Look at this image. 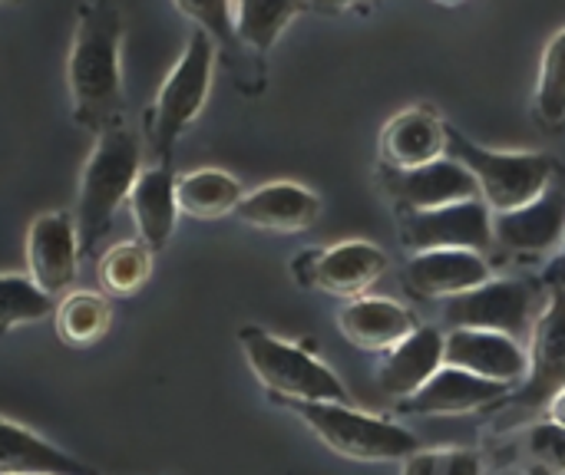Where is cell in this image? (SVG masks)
Here are the masks:
<instances>
[{"label":"cell","mask_w":565,"mask_h":475,"mask_svg":"<svg viewBox=\"0 0 565 475\" xmlns=\"http://www.w3.org/2000/svg\"><path fill=\"white\" fill-rule=\"evenodd\" d=\"M122 10L116 0H86L76 10V26L66 56V89L73 122L83 132H106L122 122Z\"/></svg>","instance_id":"6da1fadb"},{"label":"cell","mask_w":565,"mask_h":475,"mask_svg":"<svg viewBox=\"0 0 565 475\" xmlns=\"http://www.w3.org/2000/svg\"><path fill=\"white\" fill-rule=\"evenodd\" d=\"M142 175V136L116 122L96 136L76 192V228L79 248L89 255L113 228L116 212L129 205V195Z\"/></svg>","instance_id":"7a4b0ae2"},{"label":"cell","mask_w":565,"mask_h":475,"mask_svg":"<svg viewBox=\"0 0 565 475\" xmlns=\"http://www.w3.org/2000/svg\"><path fill=\"white\" fill-rule=\"evenodd\" d=\"M218 43L195 26L182 56L162 79L159 93L152 96L146 116H142V139L146 149L156 155V162H172L175 142L182 132L199 119V112L209 102L212 93V73H215Z\"/></svg>","instance_id":"3957f363"},{"label":"cell","mask_w":565,"mask_h":475,"mask_svg":"<svg viewBox=\"0 0 565 475\" xmlns=\"http://www.w3.org/2000/svg\"><path fill=\"white\" fill-rule=\"evenodd\" d=\"M238 344L255 380L271 393L275 403H351L344 380L311 350L262 327H242Z\"/></svg>","instance_id":"277c9868"},{"label":"cell","mask_w":565,"mask_h":475,"mask_svg":"<svg viewBox=\"0 0 565 475\" xmlns=\"http://www.w3.org/2000/svg\"><path fill=\"white\" fill-rule=\"evenodd\" d=\"M288 407L295 417H301V423L338 456L354 460V463H397L414 456L420 446L417 433H411L407 427L384 420V417H371L364 410H354L351 403H281Z\"/></svg>","instance_id":"5b68a950"},{"label":"cell","mask_w":565,"mask_h":475,"mask_svg":"<svg viewBox=\"0 0 565 475\" xmlns=\"http://www.w3.org/2000/svg\"><path fill=\"white\" fill-rule=\"evenodd\" d=\"M450 132V155L460 159L480 182V198L500 215L530 205L550 185H556L559 162L546 152H500L473 142L457 126Z\"/></svg>","instance_id":"8992f818"},{"label":"cell","mask_w":565,"mask_h":475,"mask_svg":"<svg viewBox=\"0 0 565 475\" xmlns=\"http://www.w3.org/2000/svg\"><path fill=\"white\" fill-rule=\"evenodd\" d=\"M536 317H540L536 288L520 278H490L480 288L444 301L447 327L500 331L516 341L533 337Z\"/></svg>","instance_id":"52a82bcc"},{"label":"cell","mask_w":565,"mask_h":475,"mask_svg":"<svg viewBox=\"0 0 565 475\" xmlns=\"http://www.w3.org/2000/svg\"><path fill=\"white\" fill-rule=\"evenodd\" d=\"M387 271V255L371 241H341L308 248L291 261V278L305 291H321L341 301L364 298Z\"/></svg>","instance_id":"ba28073f"},{"label":"cell","mask_w":565,"mask_h":475,"mask_svg":"<svg viewBox=\"0 0 565 475\" xmlns=\"http://www.w3.org/2000/svg\"><path fill=\"white\" fill-rule=\"evenodd\" d=\"M493 208L483 198L454 202L430 212H404L397 215L401 245L411 251H437V248H463V251H490L497 245Z\"/></svg>","instance_id":"9c48e42d"},{"label":"cell","mask_w":565,"mask_h":475,"mask_svg":"<svg viewBox=\"0 0 565 475\" xmlns=\"http://www.w3.org/2000/svg\"><path fill=\"white\" fill-rule=\"evenodd\" d=\"M381 185L387 198L394 202L397 215L404 212H430L454 202L480 198L477 175L454 155H444L437 162L417 165V169H387L381 165Z\"/></svg>","instance_id":"30bf717a"},{"label":"cell","mask_w":565,"mask_h":475,"mask_svg":"<svg viewBox=\"0 0 565 475\" xmlns=\"http://www.w3.org/2000/svg\"><path fill=\"white\" fill-rule=\"evenodd\" d=\"M79 228H76V215L70 212H43L33 218L30 231H26V265H30V278L50 291H70L79 271Z\"/></svg>","instance_id":"8fae6325"},{"label":"cell","mask_w":565,"mask_h":475,"mask_svg":"<svg viewBox=\"0 0 565 475\" xmlns=\"http://www.w3.org/2000/svg\"><path fill=\"white\" fill-rule=\"evenodd\" d=\"M513 390H516L513 384L487 380L463 367L444 364L414 397L397 403V410L411 417H463L507 400Z\"/></svg>","instance_id":"7c38bea8"},{"label":"cell","mask_w":565,"mask_h":475,"mask_svg":"<svg viewBox=\"0 0 565 475\" xmlns=\"http://www.w3.org/2000/svg\"><path fill=\"white\" fill-rule=\"evenodd\" d=\"M565 387V288H550L530 337V374L520 387L523 407H543Z\"/></svg>","instance_id":"4fadbf2b"},{"label":"cell","mask_w":565,"mask_h":475,"mask_svg":"<svg viewBox=\"0 0 565 475\" xmlns=\"http://www.w3.org/2000/svg\"><path fill=\"white\" fill-rule=\"evenodd\" d=\"M490 278V261L480 251L463 248L414 251V258L404 268V288L420 301H450L463 291L487 284Z\"/></svg>","instance_id":"5bb4252c"},{"label":"cell","mask_w":565,"mask_h":475,"mask_svg":"<svg viewBox=\"0 0 565 475\" xmlns=\"http://www.w3.org/2000/svg\"><path fill=\"white\" fill-rule=\"evenodd\" d=\"M182 17H189L195 26H202L215 43L218 56L235 76V89L245 96H258L268 86V66L255 53L245 50L235 23V0H172Z\"/></svg>","instance_id":"9a60e30c"},{"label":"cell","mask_w":565,"mask_h":475,"mask_svg":"<svg viewBox=\"0 0 565 475\" xmlns=\"http://www.w3.org/2000/svg\"><path fill=\"white\" fill-rule=\"evenodd\" d=\"M447 364L480 374L500 384H523L530 374V350L523 341L500 331L450 327L447 331Z\"/></svg>","instance_id":"2e32d148"},{"label":"cell","mask_w":565,"mask_h":475,"mask_svg":"<svg viewBox=\"0 0 565 475\" xmlns=\"http://www.w3.org/2000/svg\"><path fill=\"white\" fill-rule=\"evenodd\" d=\"M497 245L510 255H543L559 248L565 238V192L550 185L523 208L493 215Z\"/></svg>","instance_id":"e0dca14e"},{"label":"cell","mask_w":565,"mask_h":475,"mask_svg":"<svg viewBox=\"0 0 565 475\" xmlns=\"http://www.w3.org/2000/svg\"><path fill=\"white\" fill-rule=\"evenodd\" d=\"M450 126L430 106H411L397 112L381 132V165L417 169L450 155Z\"/></svg>","instance_id":"ac0fdd59"},{"label":"cell","mask_w":565,"mask_h":475,"mask_svg":"<svg viewBox=\"0 0 565 475\" xmlns=\"http://www.w3.org/2000/svg\"><path fill=\"white\" fill-rule=\"evenodd\" d=\"M444 364H447V334L437 327H417L407 341H401L394 350L384 354V364L377 370V390L381 397L404 403Z\"/></svg>","instance_id":"d6986e66"},{"label":"cell","mask_w":565,"mask_h":475,"mask_svg":"<svg viewBox=\"0 0 565 475\" xmlns=\"http://www.w3.org/2000/svg\"><path fill=\"white\" fill-rule=\"evenodd\" d=\"M420 324L414 321V314L391 298L364 294V298L344 301V307L338 311V331L344 334V341L354 344L358 350H367V354L394 350Z\"/></svg>","instance_id":"ffe728a7"},{"label":"cell","mask_w":565,"mask_h":475,"mask_svg":"<svg viewBox=\"0 0 565 475\" xmlns=\"http://www.w3.org/2000/svg\"><path fill=\"white\" fill-rule=\"evenodd\" d=\"M129 215L136 222L139 238L162 255L175 235V222L182 215L179 208V175L172 172V162H156L142 169L132 195H129Z\"/></svg>","instance_id":"44dd1931"},{"label":"cell","mask_w":565,"mask_h":475,"mask_svg":"<svg viewBox=\"0 0 565 475\" xmlns=\"http://www.w3.org/2000/svg\"><path fill=\"white\" fill-rule=\"evenodd\" d=\"M235 218L242 225L278 235L308 231L321 218V198L298 182H268L242 198Z\"/></svg>","instance_id":"7402d4cb"},{"label":"cell","mask_w":565,"mask_h":475,"mask_svg":"<svg viewBox=\"0 0 565 475\" xmlns=\"http://www.w3.org/2000/svg\"><path fill=\"white\" fill-rule=\"evenodd\" d=\"M3 450H0V475H103L96 466L70 456L66 450L46 443L33 430L3 420Z\"/></svg>","instance_id":"603a6c76"},{"label":"cell","mask_w":565,"mask_h":475,"mask_svg":"<svg viewBox=\"0 0 565 475\" xmlns=\"http://www.w3.org/2000/svg\"><path fill=\"white\" fill-rule=\"evenodd\" d=\"M242 198H245L242 182L225 169H192L179 175V208L189 218L212 222V218L235 215Z\"/></svg>","instance_id":"cb8c5ba5"},{"label":"cell","mask_w":565,"mask_h":475,"mask_svg":"<svg viewBox=\"0 0 565 475\" xmlns=\"http://www.w3.org/2000/svg\"><path fill=\"white\" fill-rule=\"evenodd\" d=\"M305 10H311L308 0H235V23L245 50L265 60L285 26H291Z\"/></svg>","instance_id":"d4e9b609"},{"label":"cell","mask_w":565,"mask_h":475,"mask_svg":"<svg viewBox=\"0 0 565 475\" xmlns=\"http://www.w3.org/2000/svg\"><path fill=\"white\" fill-rule=\"evenodd\" d=\"M113 324V307L106 294L93 291H70L56 304V334L66 347H93L106 337Z\"/></svg>","instance_id":"484cf974"},{"label":"cell","mask_w":565,"mask_h":475,"mask_svg":"<svg viewBox=\"0 0 565 475\" xmlns=\"http://www.w3.org/2000/svg\"><path fill=\"white\" fill-rule=\"evenodd\" d=\"M152 258H156V251L142 238L119 241V245L106 248V255H99L96 281L109 298L139 294L146 288L149 274H152Z\"/></svg>","instance_id":"4316f807"},{"label":"cell","mask_w":565,"mask_h":475,"mask_svg":"<svg viewBox=\"0 0 565 475\" xmlns=\"http://www.w3.org/2000/svg\"><path fill=\"white\" fill-rule=\"evenodd\" d=\"M533 112H536V122L550 132H559L565 126V26L543 50L536 93H533Z\"/></svg>","instance_id":"83f0119b"},{"label":"cell","mask_w":565,"mask_h":475,"mask_svg":"<svg viewBox=\"0 0 565 475\" xmlns=\"http://www.w3.org/2000/svg\"><path fill=\"white\" fill-rule=\"evenodd\" d=\"M53 311V294L43 291L33 278L3 274L0 278V334H10L26 324H40Z\"/></svg>","instance_id":"f1b7e54d"},{"label":"cell","mask_w":565,"mask_h":475,"mask_svg":"<svg viewBox=\"0 0 565 475\" xmlns=\"http://www.w3.org/2000/svg\"><path fill=\"white\" fill-rule=\"evenodd\" d=\"M404 475H483V460L470 450H417L404 460Z\"/></svg>","instance_id":"f546056e"},{"label":"cell","mask_w":565,"mask_h":475,"mask_svg":"<svg viewBox=\"0 0 565 475\" xmlns=\"http://www.w3.org/2000/svg\"><path fill=\"white\" fill-rule=\"evenodd\" d=\"M377 0H308L311 10L318 13H348V10H364Z\"/></svg>","instance_id":"4dcf8cb0"},{"label":"cell","mask_w":565,"mask_h":475,"mask_svg":"<svg viewBox=\"0 0 565 475\" xmlns=\"http://www.w3.org/2000/svg\"><path fill=\"white\" fill-rule=\"evenodd\" d=\"M543 284H546V288H565V238L563 245L556 248L553 261H550L546 271H543Z\"/></svg>","instance_id":"1f68e13d"},{"label":"cell","mask_w":565,"mask_h":475,"mask_svg":"<svg viewBox=\"0 0 565 475\" xmlns=\"http://www.w3.org/2000/svg\"><path fill=\"white\" fill-rule=\"evenodd\" d=\"M546 420H550L559 433H565V387L546 403Z\"/></svg>","instance_id":"d6a6232c"},{"label":"cell","mask_w":565,"mask_h":475,"mask_svg":"<svg viewBox=\"0 0 565 475\" xmlns=\"http://www.w3.org/2000/svg\"><path fill=\"white\" fill-rule=\"evenodd\" d=\"M434 3H444V7H457V3H463V0H434Z\"/></svg>","instance_id":"836d02e7"},{"label":"cell","mask_w":565,"mask_h":475,"mask_svg":"<svg viewBox=\"0 0 565 475\" xmlns=\"http://www.w3.org/2000/svg\"><path fill=\"white\" fill-rule=\"evenodd\" d=\"M3 3H23V0H3Z\"/></svg>","instance_id":"e575fe53"}]
</instances>
